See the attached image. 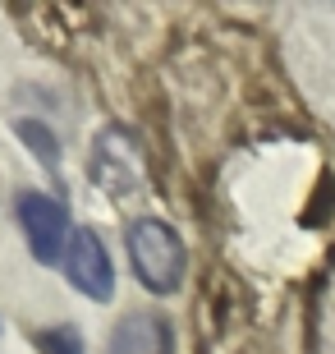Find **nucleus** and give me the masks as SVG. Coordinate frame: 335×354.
Here are the masks:
<instances>
[{"label": "nucleus", "instance_id": "obj_1", "mask_svg": "<svg viewBox=\"0 0 335 354\" xmlns=\"http://www.w3.org/2000/svg\"><path fill=\"white\" fill-rule=\"evenodd\" d=\"M124 249H129L133 276L152 295H175L184 281V267H189V253H184V239L170 230L166 221L156 216H138L124 230Z\"/></svg>", "mask_w": 335, "mask_h": 354}, {"label": "nucleus", "instance_id": "obj_2", "mask_svg": "<svg viewBox=\"0 0 335 354\" xmlns=\"http://www.w3.org/2000/svg\"><path fill=\"white\" fill-rule=\"evenodd\" d=\"M19 225H23V239L32 258L37 263H65L60 253L69 249V212L65 203H55L51 194H37V189H28L19 194Z\"/></svg>", "mask_w": 335, "mask_h": 354}, {"label": "nucleus", "instance_id": "obj_3", "mask_svg": "<svg viewBox=\"0 0 335 354\" xmlns=\"http://www.w3.org/2000/svg\"><path fill=\"white\" fill-rule=\"evenodd\" d=\"M65 276L83 299L106 304L115 295V263H111V253H106L97 230H74V239L65 249Z\"/></svg>", "mask_w": 335, "mask_h": 354}, {"label": "nucleus", "instance_id": "obj_4", "mask_svg": "<svg viewBox=\"0 0 335 354\" xmlns=\"http://www.w3.org/2000/svg\"><path fill=\"white\" fill-rule=\"evenodd\" d=\"M92 180L102 184L106 194L129 198L142 189L147 171H142V152L124 129H106L97 138V152H92Z\"/></svg>", "mask_w": 335, "mask_h": 354}, {"label": "nucleus", "instance_id": "obj_5", "mask_svg": "<svg viewBox=\"0 0 335 354\" xmlns=\"http://www.w3.org/2000/svg\"><path fill=\"white\" fill-rule=\"evenodd\" d=\"M175 350V336H170V322L161 313H129L111 331V345L106 354H170Z\"/></svg>", "mask_w": 335, "mask_h": 354}, {"label": "nucleus", "instance_id": "obj_6", "mask_svg": "<svg viewBox=\"0 0 335 354\" xmlns=\"http://www.w3.org/2000/svg\"><path fill=\"white\" fill-rule=\"evenodd\" d=\"M37 350L41 354H83V336L74 327H51L37 336Z\"/></svg>", "mask_w": 335, "mask_h": 354}, {"label": "nucleus", "instance_id": "obj_7", "mask_svg": "<svg viewBox=\"0 0 335 354\" xmlns=\"http://www.w3.org/2000/svg\"><path fill=\"white\" fill-rule=\"evenodd\" d=\"M19 133H23L28 143H32V152H37L41 161H46V166H55V138L46 129H41L37 120H23V124H19Z\"/></svg>", "mask_w": 335, "mask_h": 354}]
</instances>
